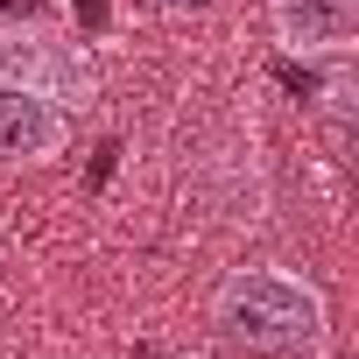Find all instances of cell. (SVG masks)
<instances>
[{"mask_svg": "<svg viewBox=\"0 0 359 359\" xmlns=\"http://www.w3.org/2000/svg\"><path fill=\"white\" fill-rule=\"evenodd\" d=\"M184 359H198V352H184Z\"/></svg>", "mask_w": 359, "mask_h": 359, "instance_id": "7", "label": "cell"}, {"mask_svg": "<svg viewBox=\"0 0 359 359\" xmlns=\"http://www.w3.org/2000/svg\"><path fill=\"white\" fill-rule=\"evenodd\" d=\"M0 71L22 78V85H36V92H50L71 120L99 99V71H92L85 43L50 36V29H0Z\"/></svg>", "mask_w": 359, "mask_h": 359, "instance_id": "2", "label": "cell"}, {"mask_svg": "<svg viewBox=\"0 0 359 359\" xmlns=\"http://www.w3.org/2000/svg\"><path fill=\"white\" fill-rule=\"evenodd\" d=\"M275 50L296 64H338L359 50V0H268Z\"/></svg>", "mask_w": 359, "mask_h": 359, "instance_id": "4", "label": "cell"}, {"mask_svg": "<svg viewBox=\"0 0 359 359\" xmlns=\"http://www.w3.org/2000/svg\"><path fill=\"white\" fill-rule=\"evenodd\" d=\"M212 324L261 359H289V352H317L331 338V296L282 261H247L212 289Z\"/></svg>", "mask_w": 359, "mask_h": 359, "instance_id": "1", "label": "cell"}, {"mask_svg": "<svg viewBox=\"0 0 359 359\" xmlns=\"http://www.w3.org/2000/svg\"><path fill=\"white\" fill-rule=\"evenodd\" d=\"M71 127L78 120L50 92H36V85L0 71V169H50L71 148Z\"/></svg>", "mask_w": 359, "mask_h": 359, "instance_id": "3", "label": "cell"}, {"mask_svg": "<svg viewBox=\"0 0 359 359\" xmlns=\"http://www.w3.org/2000/svg\"><path fill=\"white\" fill-rule=\"evenodd\" d=\"M0 359H8V338H0Z\"/></svg>", "mask_w": 359, "mask_h": 359, "instance_id": "6", "label": "cell"}, {"mask_svg": "<svg viewBox=\"0 0 359 359\" xmlns=\"http://www.w3.org/2000/svg\"><path fill=\"white\" fill-rule=\"evenodd\" d=\"M331 78H324V120L345 134V120H352V57H338V64H324Z\"/></svg>", "mask_w": 359, "mask_h": 359, "instance_id": "5", "label": "cell"}]
</instances>
